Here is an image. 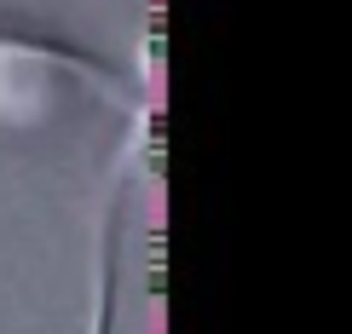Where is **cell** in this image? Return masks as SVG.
Wrapping results in <instances>:
<instances>
[{"label":"cell","mask_w":352,"mask_h":334,"mask_svg":"<svg viewBox=\"0 0 352 334\" xmlns=\"http://www.w3.org/2000/svg\"><path fill=\"white\" fill-rule=\"evenodd\" d=\"M0 58H47V64H64V69H87V75H98V81H122V69H116V64L93 58L87 47H76V40H64V35H52V29L0 23Z\"/></svg>","instance_id":"1"}]
</instances>
